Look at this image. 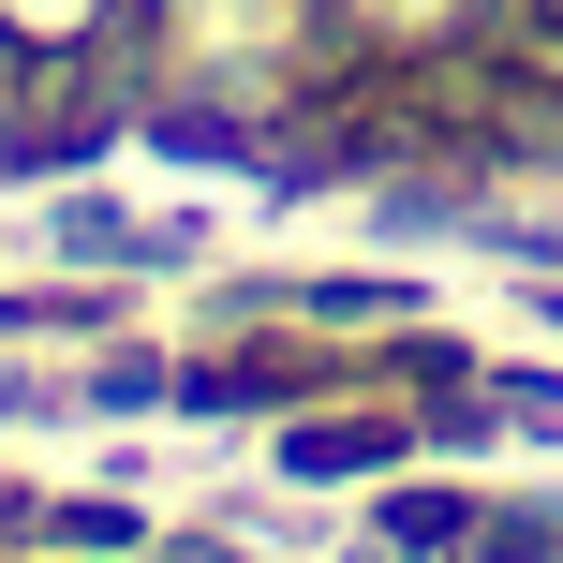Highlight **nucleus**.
Listing matches in <instances>:
<instances>
[{
	"label": "nucleus",
	"mask_w": 563,
	"mask_h": 563,
	"mask_svg": "<svg viewBox=\"0 0 563 563\" xmlns=\"http://www.w3.org/2000/svg\"><path fill=\"white\" fill-rule=\"evenodd\" d=\"M104 15H119V0H0V45H45L59 59V45H89Z\"/></svg>",
	"instance_id": "f257e3e1"
}]
</instances>
